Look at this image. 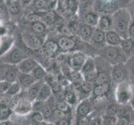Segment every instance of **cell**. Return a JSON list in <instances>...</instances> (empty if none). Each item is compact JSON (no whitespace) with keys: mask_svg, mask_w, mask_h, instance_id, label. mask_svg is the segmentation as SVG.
<instances>
[{"mask_svg":"<svg viewBox=\"0 0 134 125\" xmlns=\"http://www.w3.org/2000/svg\"><path fill=\"white\" fill-rule=\"evenodd\" d=\"M134 93V86L127 80L118 83L115 87L114 99L119 105H129Z\"/></svg>","mask_w":134,"mask_h":125,"instance_id":"3957f363","label":"cell"},{"mask_svg":"<svg viewBox=\"0 0 134 125\" xmlns=\"http://www.w3.org/2000/svg\"><path fill=\"white\" fill-rule=\"evenodd\" d=\"M110 81H112L111 78V72L107 71H98L97 78L93 83V85L98 84H106V83H110Z\"/></svg>","mask_w":134,"mask_h":125,"instance_id":"603a6c76","label":"cell"},{"mask_svg":"<svg viewBox=\"0 0 134 125\" xmlns=\"http://www.w3.org/2000/svg\"><path fill=\"white\" fill-rule=\"evenodd\" d=\"M126 66L128 71L129 81L134 84V55L128 58L126 63Z\"/></svg>","mask_w":134,"mask_h":125,"instance_id":"e575fe53","label":"cell"},{"mask_svg":"<svg viewBox=\"0 0 134 125\" xmlns=\"http://www.w3.org/2000/svg\"><path fill=\"white\" fill-rule=\"evenodd\" d=\"M91 41L93 44L103 48L106 45V32L100 29L98 27L95 28Z\"/></svg>","mask_w":134,"mask_h":125,"instance_id":"e0dca14e","label":"cell"},{"mask_svg":"<svg viewBox=\"0 0 134 125\" xmlns=\"http://www.w3.org/2000/svg\"><path fill=\"white\" fill-rule=\"evenodd\" d=\"M29 120V123H40L45 120V118L42 112H38V111H32L31 113L27 116Z\"/></svg>","mask_w":134,"mask_h":125,"instance_id":"d6a6232c","label":"cell"},{"mask_svg":"<svg viewBox=\"0 0 134 125\" xmlns=\"http://www.w3.org/2000/svg\"><path fill=\"white\" fill-rule=\"evenodd\" d=\"M13 110H14V114L20 117L29 116L33 111V102L25 98L24 94H23L22 98L18 101Z\"/></svg>","mask_w":134,"mask_h":125,"instance_id":"ba28073f","label":"cell"},{"mask_svg":"<svg viewBox=\"0 0 134 125\" xmlns=\"http://www.w3.org/2000/svg\"><path fill=\"white\" fill-rule=\"evenodd\" d=\"M12 48V39L8 36H3L1 41V56Z\"/></svg>","mask_w":134,"mask_h":125,"instance_id":"d590c367","label":"cell"},{"mask_svg":"<svg viewBox=\"0 0 134 125\" xmlns=\"http://www.w3.org/2000/svg\"><path fill=\"white\" fill-rule=\"evenodd\" d=\"M45 80H41V81H37L34 85H32L29 89L24 91V97L27 98L29 100L34 102L37 99L39 94V91L42 88L43 84L44 83Z\"/></svg>","mask_w":134,"mask_h":125,"instance_id":"7c38bea8","label":"cell"},{"mask_svg":"<svg viewBox=\"0 0 134 125\" xmlns=\"http://www.w3.org/2000/svg\"><path fill=\"white\" fill-rule=\"evenodd\" d=\"M87 58V57L86 55L82 52H76L72 54L70 59H69V64H70V67L72 68V70L80 72Z\"/></svg>","mask_w":134,"mask_h":125,"instance_id":"8fae6325","label":"cell"},{"mask_svg":"<svg viewBox=\"0 0 134 125\" xmlns=\"http://www.w3.org/2000/svg\"><path fill=\"white\" fill-rule=\"evenodd\" d=\"M128 37L132 39H134V18L132 19V22L130 24L128 29Z\"/></svg>","mask_w":134,"mask_h":125,"instance_id":"bcb514c9","label":"cell"},{"mask_svg":"<svg viewBox=\"0 0 134 125\" xmlns=\"http://www.w3.org/2000/svg\"><path fill=\"white\" fill-rule=\"evenodd\" d=\"M51 7L48 0H34V8L37 12L46 13Z\"/></svg>","mask_w":134,"mask_h":125,"instance_id":"f546056e","label":"cell"},{"mask_svg":"<svg viewBox=\"0 0 134 125\" xmlns=\"http://www.w3.org/2000/svg\"><path fill=\"white\" fill-rule=\"evenodd\" d=\"M12 100V96L6 94H1V105H9Z\"/></svg>","mask_w":134,"mask_h":125,"instance_id":"ee69618b","label":"cell"},{"mask_svg":"<svg viewBox=\"0 0 134 125\" xmlns=\"http://www.w3.org/2000/svg\"><path fill=\"white\" fill-rule=\"evenodd\" d=\"M109 91H110V83L93 85V89H92V96L106 95V94H108Z\"/></svg>","mask_w":134,"mask_h":125,"instance_id":"d4e9b609","label":"cell"},{"mask_svg":"<svg viewBox=\"0 0 134 125\" xmlns=\"http://www.w3.org/2000/svg\"><path fill=\"white\" fill-rule=\"evenodd\" d=\"M95 28L92 27L87 24H83L80 25L79 27V30H78V35H79L80 39L83 41H91L92 34H93V31H94Z\"/></svg>","mask_w":134,"mask_h":125,"instance_id":"d6986e66","label":"cell"},{"mask_svg":"<svg viewBox=\"0 0 134 125\" xmlns=\"http://www.w3.org/2000/svg\"><path fill=\"white\" fill-rule=\"evenodd\" d=\"M51 99L52 98H50L48 101L45 102L44 107L42 111V113L45 118V120L48 122L50 120V118L53 117L55 110H56V103L51 101Z\"/></svg>","mask_w":134,"mask_h":125,"instance_id":"ffe728a7","label":"cell"},{"mask_svg":"<svg viewBox=\"0 0 134 125\" xmlns=\"http://www.w3.org/2000/svg\"><path fill=\"white\" fill-rule=\"evenodd\" d=\"M80 73L82 79L93 83L97 78V74H98L95 58L92 57H87Z\"/></svg>","mask_w":134,"mask_h":125,"instance_id":"277c9868","label":"cell"},{"mask_svg":"<svg viewBox=\"0 0 134 125\" xmlns=\"http://www.w3.org/2000/svg\"><path fill=\"white\" fill-rule=\"evenodd\" d=\"M132 1H134V0H132ZM133 7H134V5H133ZM132 12H133V13H134V8H132Z\"/></svg>","mask_w":134,"mask_h":125,"instance_id":"db71d44e","label":"cell"},{"mask_svg":"<svg viewBox=\"0 0 134 125\" xmlns=\"http://www.w3.org/2000/svg\"><path fill=\"white\" fill-rule=\"evenodd\" d=\"M26 58L27 57L22 49L18 47H12L7 53L1 56V62L2 63L18 65V63Z\"/></svg>","mask_w":134,"mask_h":125,"instance_id":"5b68a950","label":"cell"},{"mask_svg":"<svg viewBox=\"0 0 134 125\" xmlns=\"http://www.w3.org/2000/svg\"><path fill=\"white\" fill-rule=\"evenodd\" d=\"M131 106V108L134 110V93H133V96H132V100H131V103H130V104H129Z\"/></svg>","mask_w":134,"mask_h":125,"instance_id":"f907efd6","label":"cell"},{"mask_svg":"<svg viewBox=\"0 0 134 125\" xmlns=\"http://www.w3.org/2000/svg\"><path fill=\"white\" fill-rule=\"evenodd\" d=\"M30 125H48V122L44 120L43 122H40V123H31Z\"/></svg>","mask_w":134,"mask_h":125,"instance_id":"c3c4849f","label":"cell"},{"mask_svg":"<svg viewBox=\"0 0 134 125\" xmlns=\"http://www.w3.org/2000/svg\"><path fill=\"white\" fill-rule=\"evenodd\" d=\"M48 3H50L51 7H53V6H54L55 4H56V3H58V0H48Z\"/></svg>","mask_w":134,"mask_h":125,"instance_id":"681fc988","label":"cell"},{"mask_svg":"<svg viewBox=\"0 0 134 125\" xmlns=\"http://www.w3.org/2000/svg\"><path fill=\"white\" fill-rule=\"evenodd\" d=\"M66 7L71 13H75L78 8V2L77 0H67Z\"/></svg>","mask_w":134,"mask_h":125,"instance_id":"ab89813d","label":"cell"},{"mask_svg":"<svg viewBox=\"0 0 134 125\" xmlns=\"http://www.w3.org/2000/svg\"><path fill=\"white\" fill-rule=\"evenodd\" d=\"M58 44L60 51L62 52H68L72 50L75 46V42L69 36H61L58 39Z\"/></svg>","mask_w":134,"mask_h":125,"instance_id":"2e32d148","label":"cell"},{"mask_svg":"<svg viewBox=\"0 0 134 125\" xmlns=\"http://www.w3.org/2000/svg\"><path fill=\"white\" fill-rule=\"evenodd\" d=\"M12 83H10L6 80H1V83H0V91H1V94H6Z\"/></svg>","mask_w":134,"mask_h":125,"instance_id":"7bdbcfd3","label":"cell"},{"mask_svg":"<svg viewBox=\"0 0 134 125\" xmlns=\"http://www.w3.org/2000/svg\"><path fill=\"white\" fill-rule=\"evenodd\" d=\"M91 125H107V123H105L103 116H101V117H96L94 118H92Z\"/></svg>","mask_w":134,"mask_h":125,"instance_id":"f6af8a7d","label":"cell"},{"mask_svg":"<svg viewBox=\"0 0 134 125\" xmlns=\"http://www.w3.org/2000/svg\"><path fill=\"white\" fill-rule=\"evenodd\" d=\"M31 29L33 31V33L42 36L47 30V26L43 21H37L31 23Z\"/></svg>","mask_w":134,"mask_h":125,"instance_id":"484cf974","label":"cell"},{"mask_svg":"<svg viewBox=\"0 0 134 125\" xmlns=\"http://www.w3.org/2000/svg\"><path fill=\"white\" fill-rule=\"evenodd\" d=\"M19 73L20 72L18 70V65L2 63L0 78H1V80H6L10 83H14L17 82Z\"/></svg>","mask_w":134,"mask_h":125,"instance_id":"52a82bcc","label":"cell"},{"mask_svg":"<svg viewBox=\"0 0 134 125\" xmlns=\"http://www.w3.org/2000/svg\"><path fill=\"white\" fill-rule=\"evenodd\" d=\"M23 91H24V90H23L22 87H21V85L19 84V83H18V82H14V83H13L11 84L8 91L7 92V94H9L10 96H12V97H13V96L20 94Z\"/></svg>","mask_w":134,"mask_h":125,"instance_id":"8d00e7d4","label":"cell"},{"mask_svg":"<svg viewBox=\"0 0 134 125\" xmlns=\"http://www.w3.org/2000/svg\"><path fill=\"white\" fill-rule=\"evenodd\" d=\"M33 1H34V0H20V2H21L23 6H27V4H29L30 3H32Z\"/></svg>","mask_w":134,"mask_h":125,"instance_id":"7dc6e473","label":"cell"},{"mask_svg":"<svg viewBox=\"0 0 134 125\" xmlns=\"http://www.w3.org/2000/svg\"><path fill=\"white\" fill-rule=\"evenodd\" d=\"M38 63H37L36 60L27 57L18 64V68L20 73H32V72L34 71V69L36 68V66L38 65Z\"/></svg>","mask_w":134,"mask_h":125,"instance_id":"4fadbf2b","label":"cell"},{"mask_svg":"<svg viewBox=\"0 0 134 125\" xmlns=\"http://www.w3.org/2000/svg\"><path fill=\"white\" fill-rule=\"evenodd\" d=\"M45 102L40 101L36 99L33 102V111H38V112H42L44 107Z\"/></svg>","mask_w":134,"mask_h":125,"instance_id":"b9f144b4","label":"cell"},{"mask_svg":"<svg viewBox=\"0 0 134 125\" xmlns=\"http://www.w3.org/2000/svg\"><path fill=\"white\" fill-rule=\"evenodd\" d=\"M92 117V115L86 117L75 118V124L74 125H91Z\"/></svg>","mask_w":134,"mask_h":125,"instance_id":"74e56055","label":"cell"},{"mask_svg":"<svg viewBox=\"0 0 134 125\" xmlns=\"http://www.w3.org/2000/svg\"><path fill=\"white\" fill-rule=\"evenodd\" d=\"M18 83L21 85L23 90H27V89L34 85V83L37 82V80L34 78V77L32 75V73H19L18 77Z\"/></svg>","mask_w":134,"mask_h":125,"instance_id":"5bb4252c","label":"cell"},{"mask_svg":"<svg viewBox=\"0 0 134 125\" xmlns=\"http://www.w3.org/2000/svg\"><path fill=\"white\" fill-rule=\"evenodd\" d=\"M22 6L20 0H10L8 3V9L13 15L18 14L21 12Z\"/></svg>","mask_w":134,"mask_h":125,"instance_id":"f1b7e54d","label":"cell"},{"mask_svg":"<svg viewBox=\"0 0 134 125\" xmlns=\"http://www.w3.org/2000/svg\"><path fill=\"white\" fill-rule=\"evenodd\" d=\"M99 18H100V16H98L96 13L89 12V13H87L84 17L85 24H88L93 28H97L98 25Z\"/></svg>","mask_w":134,"mask_h":125,"instance_id":"4316f807","label":"cell"},{"mask_svg":"<svg viewBox=\"0 0 134 125\" xmlns=\"http://www.w3.org/2000/svg\"><path fill=\"white\" fill-rule=\"evenodd\" d=\"M131 112H132V111H131ZM130 113L125 114V115H122V116L118 117V121L114 125H130V123H131Z\"/></svg>","mask_w":134,"mask_h":125,"instance_id":"f35d334b","label":"cell"},{"mask_svg":"<svg viewBox=\"0 0 134 125\" xmlns=\"http://www.w3.org/2000/svg\"><path fill=\"white\" fill-rule=\"evenodd\" d=\"M47 74L48 73L46 72L45 68L42 65H40V64H38L36 68L34 69V71L32 72V75L34 77V78L37 81H41L45 79Z\"/></svg>","mask_w":134,"mask_h":125,"instance_id":"4dcf8cb0","label":"cell"},{"mask_svg":"<svg viewBox=\"0 0 134 125\" xmlns=\"http://www.w3.org/2000/svg\"><path fill=\"white\" fill-rule=\"evenodd\" d=\"M24 41L29 48L33 49H39L43 46L44 40L41 35H38L34 33L33 34H26L24 35Z\"/></svg>","mask_w":134,"mask_h":125,"instance_id":"30bf717a","label":"cell"},{"mask_svg":"<svg viewBox=\"0 0 134 125\" xmlns=\"http://www.w3.org/2000/svg\"><path fill=\"white\" fill-rule=\"evenodd\" d=\"M91 101L93 104L94 108H99L102 106H104L108 101V94L101 95V96H92Z\"/></svg>","mask_w":134,"mask_h":125,"instance_id":"1f68e13d","label":"cell"},{"mask_svg":"<svg viewBox=\"0 0 134 125\" xmlns=\"http://www.w3.org/2000/svg\"><path fill=\"white\" fill-rule=\"evenodd\" d=\"M48 125H55V124H54L53 123H49V122H48Z\"/></svg>","mask_w":134,"mask_h":125,"instance_id":"f5cc1de1","label":"cell"},{"mask_svg":"<svg viewBox=\"0 0 134 125\" xmlns=\"http://www.w3.org/2000/svg\"><path fill=\"white\" fill-rule=\"evenodd\" d=\"M44 53H46L48 56L53 57L55 56L59 51V46L58 44V41H53V40H48L46 41L43 46L42 47Z\"/></svg>","mask_w":134,"mask_h":125,"instance_id":"ac0fdd59","label":"cell"},{"mask_svg":"<svg viewBox=\"0 0 134 125\" xmlns=\"http://www.w3.org/2000/svg\"><path fill=\"white\" fill-rule=\"evenodd\" d=\"M113 29L121 35L123 39L128 37V29L132 22V14L127 8H120L112 15Z\"/></svg>","mask_w":134,"mask_h":125,"instance_id":"6da1fadb","label":"cell"},{"mask_svg":"<svg viewBox=\"0 0 134 125\" xmlns=\"http://www.w3.org/2000/svg\"><path fill=\"white\" fill-rule=\"evenodd\" d=\"M13 125H27V124L21 123H14V122H13ZM29 125H30V124H29Z\"/></svg>","mask_w":134,"mask_h":125,"instance_id":"816d5d0a","label":"cell"},{"mask_svg":"<svg viewBox=\"0 0 134 125\" xmlns=\"http://www.w3.org/2000/svg\"><path fill=\"white\" fill-rule=\"evenodd\" d=\"M98 28L105 32L113 29V18L112 16L108 14H103L99 18Z\"/></svg>","mask_w":134,"mask_h":125,"instance_id":"44dd1931","label":"cell"},{"mask_svg":"<svg viewBox=\"0 0 134 125\" xmlns=\"http://www.w3.org/2000/svg\"><path fill=\"white\" fill-rule=\"evenodd\" d=\"M130 125H134V123H130Z\"/></svg>","mask_w":134,"mask_h":125,"instance_id":"11a10c76","label":"cell"},{"mask_svg":"<svg viewBox=\"0 0 134 125\" xmlns=\"http://www.w3.org/2000/svg\"><path fill=\"white\" fill-rule=\"evenodd\" d=\"M99 56L108 61L111 65H115L118 63H126L128 56L123 52L121 46H103L100 48Z\"/></svg>","mask_w":134,"mask_h":125,"instance_id":"7a4b0ae2","label":"cell"},{"mask_svg":"<svg viewBox=\"0 0 134 125\" xmlns=\"http://www.w3.org/2000/svg\"><path fill=\"white\" fill-rule=\"evenodd\" d=\"M56 108L67 115H72V108L70 104L65 101H59L56 103Z\"/></svg>","mask_w":134,"mask_h":125,"instance_id":"836d02e7","label":"cell"},{"mask_svg":"<svg viewBox=\"0 0 134 125\" xmlns=\"http://www.w3.org/2000/svg\"><path fill=\"white\" fill-rule=\"evenodd\" d=\"M13 114L14 111L9 105H1V115H0L1 122L10 120Z\"/></svg>","mask_w":134,"mask_h":125,"instance_id":"83f0119b","label":"cell"},{"mask_svg":"<svg viewBox=\"0 0 134 125\" xmlns=\"http://www.w3.org/2000/svg\"><path fill=\"white\" fill-rule=\"evenodd\" d=\"M123 38L114 29L106 32V44L111 46H121Z\"/></svg>","mask_w":134,"mask_h":125,"instance_id":"9a60e30c","label":"cell"},{"mask_svg":"<svg viewBox=\"0 0 134 125\" xmlns=\"http://www.w3.org/2000/svg\"><path fill=\"white\" fill-rule=\"evenodd\" d=\"M111 78H112V81L116 85L129 80V75L126 63H118L113 65L112 70H111Z\"/></svg>","mask_w":134,"mask_h":125,"instance_id":"8992f818","label":"cell"},{"mask_svg":"<svg viewBox=\"0 0 134 125\" xmlns=\"http://www.w3.org/2000/svg\"><path fill=\"white\" fill-rule=\"evenodd\" d=\"M94 106L92 104L90 99L87 98L82 99L79 104H77L76 108V116L75 118L80 117H86L92 115V111H93Z\"/></svg>","mask_w":134,"mask_h":125,"instance_id":"9c48e42d","label":"cell"},{"mask_svg":"<svg viewBox=\"0 0 134 125\" xmlns=\"http://www.w3.org/2000/svg\"><path fill=\"white\" fill-rule=\"evenodd\" d=\"M55 125H72V115H67V116L60 118L58 121L54 123Z\"/></svg>","mask_w":134,"mask_h":125,"instance_id":"60d3db41","label":"cell"},{"mask_svg":"<svg viewBox=\"0 0 134 125\" xmlns=\"http://www.w3.org/2000/svg\"><path fill=\"white\" fill-rule=\"evenodd\" d=\"M121 48L128 57H131L132 53L134 52V39L129 38V37L123 39Z\"/></svg>","mask_w":134,"mask_h":125,"instance_id":"cb8c5ba5","label":"cell"},{"mask_svg":"<svg viewBox=\"0 0 134 125\" xmlns=\"http://www.w3.org/2000/svg\"><path fill=\"white\" fill-rule=\"evenodd\" d=\"M53 90H52V88L51 86L48 84V83L44 82V83L43 84L42 88L39 91V94L37 99L40 100V101H43L46 102L48 101L50 98H52V95H53Z\"/></svg>","mask_w":134,"mask_h":125,"instance_id":"7402d4cb","label":"cell"}]
</instances>
